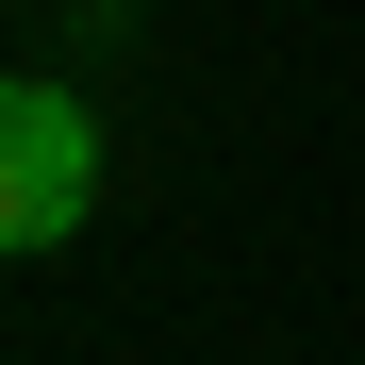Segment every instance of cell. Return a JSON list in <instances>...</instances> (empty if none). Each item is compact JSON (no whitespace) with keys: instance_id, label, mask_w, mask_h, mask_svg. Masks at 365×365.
<instances>
[{"instance_id":"cell-1","label":"cell","mask_w":365,"mask_h":365,"mask_svg":"<svg viewBox=\"0 0 365 365\" xmlns=\"http://www.w3.org/2000/svg\"><path fill=\"white\" fill-rule=\"evenodd\" d=\"M83 216H100V116L67 83H0V266L67 250Z\"/></svg>"}]
</instances>
